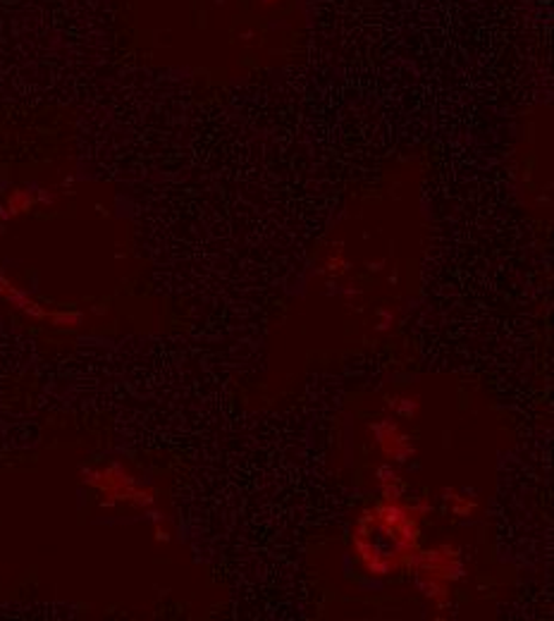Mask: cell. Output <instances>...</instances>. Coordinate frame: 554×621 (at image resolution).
Listing matches in <instances>:
<instances>
[{"instance_id": "obj_1", "label": "cell", "mask_w": 554, "mask_h": 621, "mask_svg": "<svg viewBox=\"0 0 554 621\" xmlns=\"http://www.w3.org/2000/svg\"><path fill=\"white\" fill-rule=\"evenodd\" d=\"M89 483L97 485V488H101L103 493H108L115 499H129V503H137V505H148L154 499L148 493H142L137 485H134V478L127 476L120 466L99 471L97 478H89Z\"/></svg>"}]
</instances>
